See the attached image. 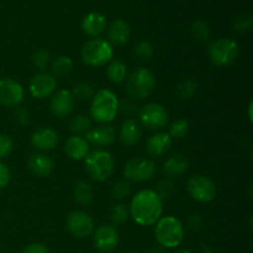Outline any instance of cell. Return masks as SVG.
<instances>
[{
  "label": "cell",
  "instance_id": "cell-1",
  "mask_svg": "<svg viewBox=\"0 0 253 253\" xmlns=\"http://www.w3.org/2000/svg\"><path fill=\"white\" fill-rule=\"evenodd\" d=\"M128 211L137 225L152 226L162 217L163 202L155 190L142 189L132 197Z\"/></svg>",
  "mask_w": 253,
  "mask_h": 253
},
{
  "label": "cell",
  "instance_id": "cell-2",
  "mask_svg": "<svg viewBox=\"0 0 253 253\" xmlns=\"http://www.w3.org/2000/svg\"><path fill=\"white\" fill-rule=\"evenodd\" d=\"M118 95L110 89H100L90 103V116L95 123L109 124L115 120L119 113Z\"/></svg>",
  "mask_w": 253,
  "mask_h": 253
},
{
  "label": "cell",
  "instance_id": "cell-3",
  "mask_svg": "<svg viewBox=\"0 0 253 253\" xmlns=\"http://www.w3.org/2000/svg\"><path fill=\"white\" fill-rule=\"evenodd\" d=\"M155 225L156 241L163 249H175L184 240V226L178 217L162 216Z\"/></svg>",
  "mask_w": 253,
  "mask_h": 253
},
{
  "label": "cell",
  "instance_id": "cell-4",
  "mask_svg": "<svg viewBox=\"0 0 253 253\" xmlns=\"http://www.w3.org/2000/svg\"><path fill=\"white\" fill-rule=\"evenodd\" d=\"M156 84L155 74L150 69L140 67L126 78V90L132 100H143L152 95Z\"/></svg>",
  "mask_w": 253,
  "mask_h": 253
},
{
  "label": "cell",
  "instance_id": "cell-5",
  "mask_svg": "<svg viewBox=\"0 0 253 253\" xmlns=\"http://www.w3.org/2000/svg\"><path fill=\"white\" fill-rule=\"evenodd\" d=\"M81 57L86 66L103 67L114 58L113 44L101 37L91 39L82 47Z\"/></svg>",
  "mask_w": 253,
  "mask_h": 253
},
{
  "label": "cell",
  "instance_id": "cell-6",
  "mask_svg": "<svg viewBox=\"0 0 253 253\" xmlns=\"http://www.w3.org/2000/svg\"><path fill=\"white\" fill-rule=\"evenodd\" d=\"M84 166L91 179L95 182H105L113 174L115 162L110 152L105 150H95L89 152L84 160Z\"/></svg>",
  "mask_w": 253,
  "mask_h": 253
},
{
  "label": "cell",
  "instance_id": "cell-7",
  "mask_svg": "<svg viewBox=\"0 0 253 253\" xmlns=\"http://www.w3.org/2000/svg\"><path fill=\"white\" fill-rule=\"evenodd\" d=\"M240 53L239 43L234 39H219L208 47V57L215 67H229L235 63Z\"/></svg>",
  "mask_w": 253,
  "mask_h": 253
},
{
  "label": "cell",
  "instance_id": "cell-8",
  "mask_svg": "<svg viewBox=\"0 0 253 253\" xmlns=\"http://www.w3.org/2000/svg\"><path fill=\"white\" fill-rule=\"evenodd\" d=\"M157 172V166L150 158L136 157L128 161L124 168V177L127 182L142 183L152 179Z\"/></svg>",
  "mask_w": 253,
  "mask_h": 253
},
{
  "label": "cell",
  "instance_id": "cell-9",
  "mask_svg": "<svg viewBox=\"0 0 253 253\" xmlns=\"http://www.w3.org/2000/svg\"><path fill=\"white\" fill-rule=\"evenodd\" d=\"M187 190L198 203H210L216 197V184L210 177L195 174L187 182Z\"/></svg>",
  "mask_w": 253,
  "mask_h": 253
},
{
  "label": "cell",
  "instance_id": "cell-10",
  "mask_svg": "<svg viewBox=\"0 0 253 253\" xmlns=\"http://www.w3.org/2000/svg\"><path fill=\"white\" fill-rule=\"evenodd\" d=\"M169 120L168 111L158 103H150L140 110V123L147 130H161Z\"/></svg>",
  "mask_w": 253,
  "mask_h": 253
},
{
  "label": "cell",
  "instance_id": "cell-11",
  "mask_svg": "<svg viewBox=\"0 0 253 253\" xmlns=\"http://www.w3.org/2000/svg\"><path fill=\"white\" fill-rule=\"evenodd\" d=\"M66 227L71 235L77 239H85L94 232V220L85 211H72L67 216Z\"/></svg>",
  "mask_w": 253,
  "mask_h": 253
},
{
  "label": "cell",
  "instance_id": "cell-12",
  "mask_svg": "<svg viewBox=\"0 0 253 253\" xmlns=\"http://www.w3.org/2000/svg\"><path fill=\"white\" fill-rule=\"evenodd\" d=\"M25 89L12 78L0 79V105L17 108L24 101Z\"/></svg>",
  "mask_w": 253,
  "mask_h": 253
},
{
  "label": "cell",
  "instance_id": "cell-13",
  "mask_svg": "<svg viewBox=\"0 0 253 253\" xmlns=\"http://www.w3.org/2000/svg\"><path fill=\"white\" fill-rule=\"evenodd\" d=\"M57 78L47 72L35 74L29 83V91L32 98L44 99L56 93Z\"/></svg>",
  "mask_w": 253,
  "mask_h": 253
},
{
  "label": "cell",
  "instance_id": "cell-14",
  "mask_svg": "<svg viewBox=\"0 0 253 253\" xmlns=\"http://www.w3.org/2000/svg\"><path fill=\"white\" fill-rule=\"evenodd\" d=\"M119 241V232L113 225H103L93 232L94 247L99 252H111L118 247Z\"/></svg>",
  "mask_w": 253,
  "mask_h": 253
},
{
  "label": "cell",
  "instance_id": "cell-15",
  "mask_svg": "<svg viewBox=\"0 0 253 253\" xmlns=\"http://www.w3.org/2000/svg\"><path fill=\"white\" fill-rule=\"evenodd\" d=\"M74 104H76V99L72 95L71 90L62 89L52 95L51 101H49V111L56 118L63 119L73 111Z\"/></svg>",
  "mask_w": 253,
  "mask_h": 253
},
{
  "label": "cell",
  "instance_id": "cell-16",
  "mask_svg": "<svg viewBox=\"0 0 253 253\" xmlns=\"http://www.w3.org/2000/svg\"><path fill=\"white\" fill-rule=\"evenodd\" d=\"M58 143V135L49 127H41L31 135V145L41 152L53 150Z\"/></svg>",
  "mask_w": 253,
  "mask_h": 253
},
{
  "label": "cell",
  "instance_id": "cell-17",
  "mask_svg": "<svg viewBox=\"0 0 253 253\" xmlns=\"http://www.w3.org/2000/svg\"><path fill=\"white\" fill-rule=\"evenodd\" d=\"M64 152L73 161L85 160L90 152V145L83 136L73 135L64 143Z\"/></svg>",
  "mask_w": 253,
  "mask_h": 253
},
{
  "label": "cell",
  "instance_id": "cell-18",
  "mask_svg": "<svg viewBox=\"0 0 253 253\" xmlns=\"http://www.w3.org/2000/svg\"><path fill=\"white\" fill-rule=\"evenodd\" d=\"M173 140L167 132L153 133L146 143V150L151 157H162L172 148Z\"/></svg>",
  "mask_w": 253,
  "mask_h": 253
},
{
  "label": "cell",
  "instance_id": "cell-19",
  "mask_svg": "<svg viewBox=\"0 0 253 253\" xmlns=\"http://www.w3.org/2000/svg\"><path fill=\"white\" fill-rule=\"evenodd\" d=\"M116 132L114 126L111 125H103L96 128H90L85 133V140L88 141L89 145L94 146H109L115 141Z\"/></svg>",
  "mask_w": 253,
  "mask_h": 253
},
{
  "label": "cell",
  "instance_id": "cell-20",
  "mask_svg": "<svg viewBox=\"0 0 253 253\" xmlns=\"http://www.w3.org/2000/svg\"><path fill=\"white\" fill-rule=\"evenodd\" d=\"M106 27V17L100 12H89L84 16L82 21V29L85 35L91 39H96L100 36Z\"/></svg>",
  "mask_w": 253,
  "mask_h": 253
},
{
  "label": "cell",
  "instance_id": "cell-21",
  "mask_svg": "<svg viewBox=\"0 0 253 253\" xmlns=\"http://www.w3.org/2000/svg\"><path fill=\"white\" fill-rule=\"evenodd\" d=\"M189 167V160L183 153H174L169 156L163 163L162 170L169 178H177L184 174Z\"/></svg>",
  "mask_w": 253,
  "mask_h": 253
},
{
  "label": "cell",
  "instance_id": "cell-22",
  "mask_svg": "<svg viewBox=\"0 0 253 253\" xmlns=\"http://www.w3.org/2000/svg\"><path fill=\"white\" fill-rule=\"evenodd\" d=\"M27 166L31 173L37 177H48L54 169L53 161L44 153H34L30 156Z\"/></svg>",
  "mask_w": 253,
  "mask_h": 253
},
{
  "label": "cell",
  "instance_id": "cell-23",
  "mask_svg": "<svg viewBox=\"0 0 253 253\" xmlns=\"http://www.w3.org/2000/svg\"><path fill=\"white\" fill-rule=\"evenodd\" d=\"M119 137H120L121 142L125 146L137 145L141 141V137H142L141 126L133 119H126L120 126Z\"/></svg>",
  "mask_w": 253,
  "mask_h": 253
},
{
  "label": "cell",
  "instance_id": "cell-24",
  "mask_svg": "<svg viewBox=\"0 0 253 253\" xmlns=\"http://www.w3.org/2000/svg\"><path fill=\"white\" fill-rule=\"evenodd\" d=\"M131 36V29L127 22L123 19L114 20L108 29L109 42L118 46H123Z\"/></svg>",
  "mask_w": 253,
  "mask_h": 253
},
{
  "label": "cell",
  "instance_id": "cell-25",
  "mask_svg": "<svg viewBox=\"0 0 253 253\" xmlns=\"http://www.w3.org/2000/svg\"><path fill=\"white\" fill-rule=\"evenodd\" d=\"M108 79L114 84H121L127 78V67L121 59H111L106 68Z\"/></svg>",
  "mask_w": 253,
  "mask_h": 253
},
{
  "label": "cell",
  "instance_id": "cell-26",
  "mask_svg": "<svg viewBox=\"0 0 253 253\" xmlns=\"http://www.w3.org/2000/svg\"><path fill=\"white\" fill-rule=\"evenodd\" d=\"M73 198L78 204L89 205L94 199L93 187L88 182H79L73 188Z\"/></svg>",
  "mask_w": 253,
  "mask_h": 253
},
{
  "label": "cell",
  "instance_id": "cell-27",
  "mask_svg": "<svg viewBox=\"0 0 253 253\" xmlns=\"http://www.w3.org/2000/svg\"><path fill=\"white\" fill-rule=\"evenodd\" d=\"M198 93V83L194 79L187 78L177 84L174 89V94L179 100H190L194 98Z\"/></svg>",
  "mask_w": 253,
  "mask_h": 253
},
{
  "label": "cell",
  "instance_id": "cell-28",
  "mask_svg": "<svg viewBox=\"0 0 253 253\" xmlns=\"http://www.w3.org/2000/svg\"><path fill=\"white\" fill-rule=\"evenodd\" d=\"M73 69V61L68 56H58L51 62L52 76L64 77L69 74Z\"/></svg>",
  "mask_w": 253,
  "mask_h": 253
},
{
  "label": "cell",
  "instance_id": "cell-29",
  "mask_svg": "<svg viewBox=\"0 0 253 253\" xmlns=\"http://www.w3.org/2000/svg\"><path fill=\"white\" fill-rule=\"evenodd\" d=\"M72 95L76 100H90L95 95V85L90 82H79L72 89Z\"/></svg>",
  "mask_w": 253,
  "mask_h": 253
},
{
  "label": "cell",
  "instance_id": "cell-30",
  "mask_svg": "<svg viewBox=\"0 0 253 253\" xmlns=\"http://www.w3.org/2000/svg\"><path fill=\"white\" fill-rule=\"evenodd\" d=\"M91 128L90 119L85 115H76L69 121V130L76 136H83Z\"/></svg>",
  "mask_w": 253,
  "mask_h": 253
},
{
  "label": "cell",
  "instance_id": "cell-31",
  "mask_svg": "<svg viewBox=\"0 0 253 253\" xmlns=\"http://www.w3.org/2000/svg\"><path fill=\"white\" fill-rule=\"evenodd\" d=\"M128 217H130V211H128V208L125 204L119 203V204L114 205L110 211V221L113 226H119V225L125 224L128 220Z\"/></svg>",
  "mask_w": 253,
  "mask_h": 253
},
{
  "label": "cell",
  "instance_id": "cell-32",
  "mask_svg": "<svg viewBox=\"0 0 253 253\" xmlns=\"http://www.w3.org/2000/svg\"><path fill=\"white\" fill-rule=\"evenodd\" d=\"M193 37L200 42H207L210 39V26L204 20H195L190 26Z\"/></svg>",
  "mask_w": 253,
  "mask_h": 253
},
{
  "label": "cell",
  "instance_id": "cell-33",
  "mask_svg": "<svg viewBox=\"0 0 253 253\" xmlns=\"http://www.w3.org/2000/svg\"><path fill=\"white\" fill-rule=\"evenodd\" d=\"M188 132H189L188 121L184 120V119H177V120L170 124L168 135L170 136L172 140H180V138H184L188 135Z\"/></svg>",
  "mask_w": 253,
  "mask_h": 253
},
{
  "label": "cell",
  "instance_id": "cell-34",
  "mask_svg": "<svg viewBox=\"0 0 253 253\" xmlns=\"http://www.w3.org/2000/svg\"><path fill=\"white\" fill-rule=\"evenodd\" d=\"M174 192H175V185L170 179L160 180V182L157 183V185H156V189H155V193L160 197V199L162 200V202L163 200L169 199Z\"/></svg>",
  "mask_w": 253,
  "mask_h": 253
},
{
  "label": "cell",
  "instance_id": "cell-35",
  "mask_svg": "<svg viewBox=\"0 0 253 253\" xmlns=\"http://www.w3.org/2000/svg\"><path fill=\"white\" fill-rule=\"evenodd\" d=\"M32 64L40 71H44L51 64V54L46 49H37L31 57Z\"/></svg>",
  "mask_w": 253,
  "mask_h": 253
},
{
  "label": "cell",
  "instance_id": "cell-36",
  "mask_svg": "<svg viewBox=\"0 0 253 253\" xmlns=\"http://www.w3.org/2000/svg\"><path fill=\"white\" fill-rule=\"evenodd\" d=\"M131 193V184L130 182H127L126 179L124 180H118L113 184L111 188V195H113L114 199L116 200H123L125 198H127Z\"/></svg>",
  "mask_w": 253,
  "mask_h": 253
},
{
  "label": "cell",
  "instance_id": "cell-37",
  "mask_svg": "<svg viewBox=\"0 0 253 253\" xmlns=\"http://www.w3.org/2000/svg\"><path fill=\"white\" fill-rule=\"evenodd\" d=\"M253 20L250 14H241L235 19L234 24H232V29L239 34H246L252 29Z\"/></svg>",
  "mask_w": 253,
  "mask_h": 253
},
{
  "label": "cell",
  "instance_id": "cell-38",
  "mask_svg": "<svg viewBox=\"0 0 253 253\" xmlns=\"http://www.w3.org/2000/svg\"><path fill=\"white\" fill-rule=\"evenodd\" d=\"M133 54L140 59H150L153 56V46L151 42L142 40L133 46Z\"/></svg>",
  "mask_w": 253,
  "mask_h": 253
},
{
  "label": "cell",
  "instance_id": "cell-39",
  "mask_svg": "<svg viewBox=\"0 0 253 253\" xmlns=\"http://www.w3.org/2000/svg\"><path fill=\"white\" fill-rule=\"evenodd\" d=\"M12 147H14V142L11 137L5 133H0V160L6 158L11 153Z\"/></svg>",
  "mask_w": 253,
  "mask_h": 253
},
{
  "label": "cell",
  "instance_id": "cell-40",
  "mask_svg": "<svg viewBox=\"0 0 253 253\" xmlns=\"http://www.w3.org/2000/svg\"><path fill=\"white\" fill-rule=\"evenodd\" d=\"M187 226L188 229L192 230V231L197 232L199 230L203 229L204 226V219L202 217V215L199 214H192L187 220Z\"/></svg>",
  "mask_w": 253,
  "mask_h": 253
},
{
  "label": "cell",
  "instance_id": "cell-41",
  "mask_svg": "<svg viewBox=\"0 0 253 253\" xmlns=\"http://www.w3.org/2000/svg\"><path fill=\"white\" fill-rule=\"evenodd\" d=\"M30 118H31V116H30V113L27 109L19 108V106H17L16 110H15L14 113L15 123L19 124V125H26V124H29Z\"/></svg>",
  "mask_w": 253,
  "mask_h": 253
},
{
  "label": "cell",
  "instance_id": "cell-42",
  "mask_svg": "<svg viewBox=\"0 0 253 253\" xmlns=\"http://www.w3.org/2000/svg\"><path fill=\"white\" fill-rule=\"evenodd\" d=\"M11 179V172L9 167L4 163H0V189H4L7 187Z\"/></svg>",
  "mask_w": 253,
  "mask_h": 253
},
{
  "label": "cell",
  "instance_id": "cell-43",
  "mask_svg": "<svg viewBox=\"0 0 253 253\" xmlns=\"http://www.w3.org/2000/svg\"><path fill=\"white\" fill-rule=\"evenodd\" d=\"M120 110L123 111L125 115H133V114H136V111H137V106H136L132 101L125 100L123 101V103L119 104V111Z\"/></svg>",
  "mask_w": 253,
  "mask_h": 253
},
{
  "label": "cell",
  "instance_id": "cell-44",
  "mask_svg": "<svg viewBox=\"0 0 253 253\" xmlns=\"http://www.w3.org/2000/svg\"><path fill=\"white\" fill-rule=\"evenodd\" d=\"M21 253H48V250L43 244H30L25 247Z\"/></svg>",
  "mask_w": 253,
  "mask_h": 253
},
{
  "label": "cell",
  "instance_id": "cell-45",
  "mask_svg": "<svg viewBox=\"0 0 253 253\" xmlns=\"http://www.w3.org/2000/svg\"><path fill=\"white\" fill-rule=\"evenodd\" d=\"M252 106H253V103L251 101V103H250V105H249V120L251 121L252 123Z\"/></svg>",
  "mask_w": 253,
  "mask_h": 253
},
{
  "label": "cell",
  "instance_id": "cell-46",
  "mask_svg": "<svg viewBox=\"0 0 253 253\" xmlns=\"http://www.w3.org/2000/svg\"><path fill=\"white\" fill-rule=\"evenodd\" d=\"M175 253H192V252L188 251V250H182V251H178V252H175Z\"/></svg>",
  "mask_w": 253,
  "mask_h": 253
}]
</instances>
